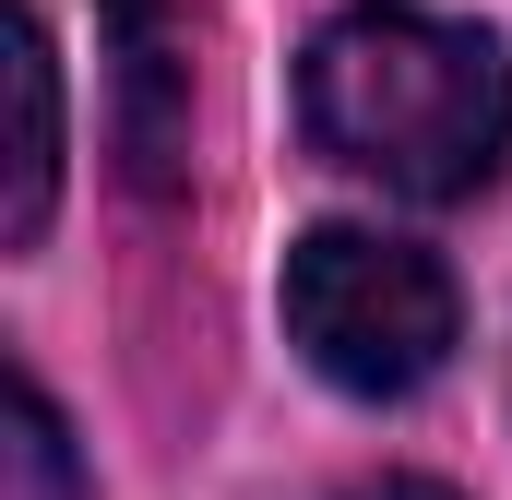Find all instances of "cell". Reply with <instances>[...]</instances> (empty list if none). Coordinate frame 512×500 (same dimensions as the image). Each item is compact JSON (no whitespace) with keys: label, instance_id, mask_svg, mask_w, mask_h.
<instances>
[{"label":"cell","instance_id":"obj_1","mask_svg":"<svg viewBox=\"0 0 512 500\" xmlns=\"http://www.w3.org/2000/svg\"><path fill=\"white\" fill-rule=\"evenodd\" d=\"M298 120L334 167L382 179L405 203H465L489 191L512 155V72L477 24H441V12H334L298 60Z\"/></svg>","mask_w":512,"mask_h":500},{"label":"cell","instance_id":"obj_2","mask_svg":"<svg viewBox=\"0 0 512 500\" xmlns=\"http://www.w3.org/2000/svg\"><path fill=\"white\" fill-rule=\"evenodd\" d=\"M286 334H298V358H310L322 381L393 405V393H417V381L453 358L465 298H453V274H441L417 239L310 227V239L286 250Z\"/></svg>","mask_w":512,"mask_h":500},{"label":"cell","instance_id":"obj_3","mask_svg":"<svg viewBox=\"0 0 512 500\" xmlns=\"http://www.w3.org/2000/svg\"><path fill=\"white\" fill-rule=\"evenodd\" d=\"M108 48H120V167L167 203L179 191V143H191V48L167 0H96Z\"/></svg>","mask_w":512,"mask_h":500},{"label":"cell","instance_id":"obj_4","mask_svg":"<svg viewBox=\"0 0 512 500\" xmlns=\"http://www.w3.org/2000/svg\"><path fill=\"white\" fill-rule=\"evenodd\" d=\"M48 203H60V60L48 24L12 12V250L48 239Z\"/></svg>","mask_w":512,"mask_h":500},{"label":"cell","instance_id":"obj_5","mask_svg":"<svg viewBox=\"0 0 512 500\" xmlns=\"http://www.w3.org/2000/svg\"><path fill=\"white\" fill-rule=\"evenodd\" d=\"M12 500H84V465H72L48 381H12Z\"/></svg>","mask_w":512,"mask_h":500},{"label":"cell","instance_id":"obj_6","mask_svg":"<svg viewBox=\"0 0 512 500\" xmlns=\"http://www.w3.org/2000/svg\"><path fill=\"white\" fill-rule=\"evenodd\" d=\"M358 500H453V489H429V477H382V489H358Z\"/></svg>","mask_w":512,"mask_h":500}]
</instances>
